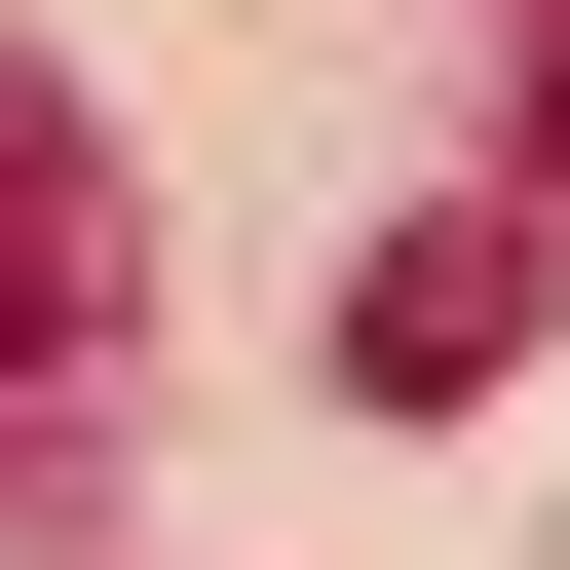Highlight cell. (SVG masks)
<instances>
[{
    "mask_svg": "<svg viewBox=\"0 0 570 570\" xmlns=\"http://www.w3.org/2000/svg\"><path fill=\"white\" fill-rule=\"evenodd\" d=\"M532 266H570L532 190H494V228H381V266H343V381H381V419H456V381H532Z\"/></svg>",
    "mask_w": 570,
    "mask_h": 570,
    "instance_id": "7a4b0ae2",
    "label": "cell"
},
{
    "mask_svg": "<svg viewBox=\"0 0 570 570\" xmlns=\"http://www.w3.org/2000/svg\"><path fill=\"white\" fill-rule=\"evenodd\" d=\"M532 190H570V39H532Z\"/></svg>",
    "mask_w": 570,
    "mask_h": 570,
    "instance_id": "3957f363",
    "label": "cell"
},
{
    "mask_svg": "<svg viewBox=\"0 0 570 570\" xmlns=\"http://www.w3.org/2000/svg\"><path fill=\"white\" fill-rule=\"evenodd\" d=\"M77 381H115V153H77L39 77H0V456H39Z\"/></svg>",
    "mask_w": 570,
    "mask_h": 570,
    "instance_id": "6da1fadb",
    "label": "cell"
}]
</instances>
